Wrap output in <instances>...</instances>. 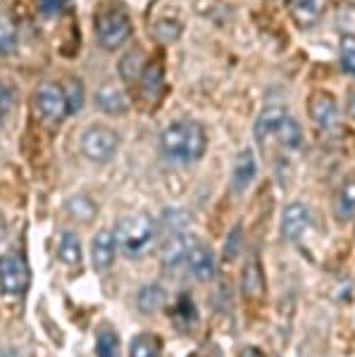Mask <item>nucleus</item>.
Instances as JSON below:
<instances>
[{"mask_svg": "<svg viewBox=\"0 0 355 357\" xmlns=\"http://www.w3.org/2000/svg\"><path fill=\"white\" fill-rule=\"evenodd\" d=\"M257 176V158L253 151H241L232 165V191L243 193Z\"/></svg>", "mask_w": 355, "mask_h": 357, "instance_id": "13", "label": "nucleus"}, {"mask_svg": "<svg viewBox=\"0 0 355 357\" xmlns=\"http://www.w3.org/2000/svg\"><path fill=\"white\" fill-rule=\"evenodd\" d=\"M208 148V134L196 119H174L160 134V153L172 165H196Z\"/></svg>", "mask_w": 355, "mask_h": 357, "instance_id": "1", "label": "nucleus"}, {"mask_svg": "<svg viewBox=\"0 0 355 357\" xmlns=\"http://www.w3.org/2000/svg\"><path fill=\"white\" fill-rule=\"evenodd\" d=\"M253 136L260 146H265L267 141H277L286 151H299L303 146V129L299 119L286 112L284 107H267L257 114Z\"/></svg>", "mask_w": 355, "mask_h": 357, "instance_id": "2", "label": "nucleus"}, {"mask_svg": "<svg viewBox=\"0 0 355 357\" xmlns=\"http://www.w3.org/2000/svg\"><path fill=\"white\" fill-rule=\"evenodd\" d=\"M29 267L24 257L15 250L0 255V293L5 298H22L29 289Z\"/></svg>", "mask_w": 355, "mask_h": 357, "instance_id": "7", "label": "nucleus"}, {"mask_svg": "<svg viewBox=\"0 0 355 357\" xmlns=\"http://www.w3.org/2000/svg\"><path fill=\"white\" fill-rule=\"evenodd\" d=\"M67 0H36V13L43 17V20H55V17L62 15Z\"/></svg>", "mask_w": 355, "mask_h": 357, "instance_id": "29", "label": "nucleus"}, {"mask_svg": "<svg viewBox=\"0 0 355 357\" xmlns=\"http://www.w3.org/2000/svg\"><path fill=\"white\" fill-rule=\"evenodd\" d=\"M334 215L339 222H348L355 217V176L346 178L334 198Z\"/></svg>", "mask_w": 355, "mask_h": 357, "instance_id": "18", "label": "nucleus"}, {"mask_svg": "<svg viewBox=\"0 0 355 357\" xmlns=\"http://www.w3.org/2000/svg\"><path fill=\"white\" fill-rule=\"evenodd\" d=\"M112 234L117 250H122V255L129 260H139L156 241L158 227L148 215H127L117 222Z\"/></svg>", "mask_w": 355, "mask_h": 357, "instance_id": "3", "label": "nucleus"}, {"mask_svg": "<svg viewBox=\"0 0 355 357\" xmlns=\"http://www.w3.org/2000/svg\"><path fill=\"white\" fill-rule=\"evenodd\" d=\"M331 0H286L291 20L296 22L301 29H310L319 24V20L327 13Z\"/></svg>", "mask_w": 355, "mask_h": 357, "instance_id": "10", "label": "nucleus"}, {"mask_svg": "<svg viewBox=\"0 0 355 357\" xmlns=\"http://www.w3.org/2000/svg\"><path fill=\"white\" fill-rule=\"evenodd\" d=\"M163 303H165V289L160 284L143 286L139 291V296H136V305H139V310L143 314L158 312V310L163 307Z\"/></svg>", "mask_w": 355, "mask_h": 357, "instance_id": "21", "label": "nucleus"}, {"mask_svg": "<svg viewBox=\"0 0 355 357\" xmlns=\"http://www.w3.org/2000/svg\"><path fill=\"white\" fill-rule=\"evenodd\" d=\"M131 38V20L124 10H105L96 20V41L105 50L122 48Z\"/></svg>", "mask_w": 355, "mask_h": 357, "instance_id": "6", "label": "nucleus"}, {"mask_svg": "<svg viewBox=\"0 0 355 357\" xmlns=\"http://www.w3.org/2000/svg\"><path fill=\"white\" fill-rule=\"evenodd\" d=\"M308 114H310L312 124L317 126L319 131H331L339 129L341 124V110L336 98L327 93V91H317V93L310 96V102H308Z\"/></svg>", "mask_w": 355, "mask_h": 357, "instance_id": "8", "label": "nucleus"}, {"mask_svg": "<svg viewBox=\"0 0 355 357\" xmlns=\"http://www.w3.org/2000/svg\"><path fill=\"white\" fill-rule=\"evenodd\" d=\"M163 84H165V69L160 65L158 60H148L146 67L141 72V79H139V89H141V96L148 98V100H156L163 91Z\"/></svg>", "mask_w": 355, "mask_h": 357, "instance_id": "16", "label": "nucleus"}, {"mask_svg": "<svg viewBox=\"0 0 355 357\" xmlns=\"http://www.w3.org/2000/svg\"><path fill=\"white\" fill-rule=\"evenodd\" d=\"M341 67L346 69L348 74H355V38L346 36L341 41Z\"/></svg>", "mask_w": 355, "mask_h": 357, "instance_id": "31", "label": "nucleus"}, {"mask_svg": "<svg viewBox=\"0 0 355 357\" xmlns=\"http://www.w3.org/2000/svg\"><path fill=\"white\" fill-rule=\"evenodd\" d=\"M129 357H160V341L151 333H139L129 345Z\"/></svg>", "mask_w": 355, "mask_h": 357, "instance_id": "24", "label": "nucleus"}, {"mask_svg": "<svg viewBox=\"0 0 355 357\" xmlns=\"http://www.w3.org/2000/svg\"><path fill=\"white\" fill-rule=\"evenodd\" d=\"M181 33V26L176 24V22H172V20H163V22H158L156 24V38L158 41H163V43H172L176 36Z\"/></svg>", "mask_w": 355, "mask_h": 357, "instance_id": "30", "label": "nucleus"}, {"mask_svg": "<svg viewBox=\"0 0 355 357\" xmlns=\"http://www.w3.org/2000/svg\"><path fill=\"white\" fill-rule=\"evenodd\" d=\"M117 255V243H114L112 231H98L91 241V264L96 272H107Z\"/></svg>", "mask_w": 355, "mask_h": 357, "instance_id": "14", "label": "nucleus"}, {"mask_svg": "<svg viewBox=\"0 0 355 357\" xmlns=\"http://www.w3.org/2000/svg\"><path fill=\"white\" fill-rule=\"evenodd\" d=\"M310 210L303 203H291L284 207L282 212V236L286 241H299L303 234L310 227Z\"/></svg>", "mask_w": 355, "mask_h": 357, "instance_id": "12", "label": "nucleus"}, {"mask_svg": "<svg viewBox=\"0 0 355 357\" xmlns=\"http://www.w3.org/2000/svg\"><path fill=\"white\" fill-rule=\"evenodd\" d=\"M0 357H22L15 348H0Z\"/></svg>", "mask_w": 355, "mask_h": 357, "instance_id": "35", "label": "nucleus"}, {"mask_svg": "<svg viewBox=\"0 0 355 357\" xmlns=\"http://www.w3.org/2000/svg\"><path fill=\"white\" fill-rule=\"evenodd\" d=\"M146 55L141 53V50H136V48H131L127 50L122 57H119V62H117V72H119V79H122L127 86H136L139 84V79H141V72H143V67H146Z\"/></svg>", "mask_w": 355, "mask_h": 357, "instance_id": "17", "label": "nucleus"}, {"mask_svg": "<svg viewBox=\"0 0 355 357\" xmlns=\"http://www.w3.org/2000/svg\"><path fill=\"white\" fill-rule=\"evenodd\" d=\"M184 267L196 281H210V279H215V274H217V257L208 245L196 241L191 250H188Z\"/></svg>", "mask_w": 355, "mask_h": 357, "instance_id": "9", "label": "nucleus"}, {"mask_svg": "<svg viewBox=\"0 0 355 357\" xmlns=\"http://www.w3.org/2000/svg\"><path fill=\"white\" fill-rule=\"evenodd\" d=\"M348 112H351V117L355 119V89L348 91Z\"/></svg>", "mask_w": 355, "mask_h": 357, "instance_id": "33", "label": "nucleus"}, {"mask_svg": "<svg viewBox=\"0 0 355 357\" xmlns=\"http://www.w3.org/2000/svg\"><path fill=\"white\" fill-rule=\"evenodd\" d=\"M96 357H119V338L110 326H100L96 333Z\"/></svg>", "mask_w": 355, "mask_h": 357, "instance_id": "23", "label": "nucleus"}, {"mask_svg": "<svg viewBox=\"0 0 355 357\" xmlns=\"http://www.w3.org/2000/svg\"><path fill=\"white\" fill-rule=\"evenodd\" d=\"M57 257L65 267H77L82 262V243L72 231H65L60 236V243H57Z\"/></svg>", "mask_w": 355, "mask_h": 357, "instance_id": "20", "label": "nucleus"}, {"mask_svg": "<svg viewBox=\"0 0 355 357\" xmlns=\"http://www.w3.org/2000/svg\"><path fill=\"white\" fill-rule=\"evenodd\" d=\"M70 212H72V217H77V220H93V215H96V205L91 203L86 195H74V198L70 200Z\"/></svg>", "mask_w": 355, "mask_h": 357, "instance_id": "27", "label": "nucleus"}, {"mask_svg": "<svg viewBox=\"0 0 355 357\" xmlns=\"http://www.w3.org/2000/svg\"><path fill=\"white\" fill-rule=\"evenodd\" d=\"M31 105H33V114L43 126L48 129H57L65 117L70 114L67 110V98H65V89L62 84L57 82H41L33 91L31 98Z\"/></svg>", "mask_w": 355, "mask_h": 357, "instance_id": "4", "label": "nucleus"}, {"mask_svg": "<svg viewBox=\"0 0 355 357\" xmlns=\"http://www.w3.org/2000/svg\"><path fill=\"white\" fill-rule=\"evenodd\" d=\"M15 100H17L15 86L8 82H0V129L8 122L10 112H13V107H15Z\"/></svg>", "mask_w": 355, "mask_h": 357, "instance_id": "26", "label": "nucleus"}, {"mask_svg": "<svg viewBox=\"0 0 355 357\" xmlns=\"http://www.w3.org/2000/svg\"><path fill=\"white\" fill-rule=\"evenodd\" d=\"M196 241L191 238L188 234L179 231V234H172L167 241H165L163 245V252H160V260H163V267L169 269V272H174V269L184 267L186 262V255L188 250L193 248Z\"/></svg>", "mask_w": 355, "mask_h": 357, "instance_id": "11", "label": "nucleus"}, {"mask_svg": "<svg viewBox=\"0 0 355 357\" xmlns=\"http://www.w3.org/2000/svg\"><path fill=\"white\" fill-rule=\"evenodd\" d=\"M239 357H262V355H260V350H257V348H246V350H241V355H239Z\"/></svg>", "mask_w": 355, "mask_h": 357, "instance_id": "34", "label": "nucleus"}, {"mask_svg": "<svg viewBox=\"0 0 355 357\" xmlns=\"http://www.w3.org/2000/svg\"><path fill=\"white\" fill-rule=\"evenodd\" d=\"M193 312H196V307H193L191 298H188V296H181V298H179V303H176V317L193 321V319H196V314H193Z\"/></svg>", "mask_w": 355, "mask_h": 357, "instance_id": "32", "label": "nucleus"}, {"mask_svg": "<svg viewBox=\"0 0 355 357\" xmlns=\"http://www.w3.org/2000/svg\"><path fill=\"white\" fill-rule=\"evenodd\" d=\"M79 148H82L84 158L96 165L110 162L119 148V134L105 124H93L82 131L79 136Z\"/></svg>", "mask_w": 355, "mask_h": 357, "instance_id": "5", "label": "nucleus"}, {"mask_svg": "<svg viewBox=\"0 0 355 357\" xmlns=\"http://www.w3.org/2000/svg\"><path fill=\"white\" fill-rule=\"evenodd\" d=\"M62 89H65L67 110H70V114H74V112L82 110V107H84V100H86L84 84L79 82L77 77H70V79H65V84H62Z\"/></svg>", "mask_w": 355, "mask_h": 357, "instance_id": "25", "label": "nucleus"}, {"mask_svg": "<svg viewBox=\"0 0 355 357\" xmlns=\"http://www.w3.org/2000/svg\"><path fill=\"white\" fill-rule=\"evenodd\" d=\"M241 291L248 301L253 298H260L265 293V276H262V269H260V262L257 260H248L243 267V274H241Z\"/></svg>", "mask_w": 355, "mask_h": 357, "instance_id": "19", "label": "nucleus"}, {"mask_svg": "<svg viewBox=\"0 0 355 357\" xmlns=\"http://www.w3.org/2000/svg\"><path fill=\"white\" fill-rule=\"evenodd\" d=\"M20 45V33H17L15 22L10 20V15L0 13V57L13 55Z\"/></svg>", "mask_w": 355, "mask_h": 357, "instance_id": "22", "label": "nucleus"}, {"mask_svg": "<svg viewBox=\"0 0 355 357\" xmlns=\"http://www.w3.org/2000/svg\"><path fill=\"white\" fill-rule=\"evenodd\" d=\"M241 243H243V227H241V224H236V227L229 231L227 243H225V248H222V255H225V260H234V257L241 252Z\"/></svg>", "mask_w": 355, "mask_h": 357, "instance_id": "28", "label": "nucleus"}, {"mask_svg": "<svg viewBox=\"0 0 355 357\" xmlns=\"http://www.w3.org/2000/svg\"><path fill=\"white\" fill-rule=\"evenodd\" d=\"M93 102L96 107L107 114H122L129 110V98L124 93L122 86L117 84H103L96 89V96H93Z\"/></svg>", "mask_w": 355, "mask_h": 357, "instance_id": "15", "label": "nucleus"}]
</instances>
